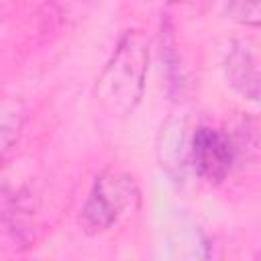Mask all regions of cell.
Segmentation results:
<instances>
[{
	"instance_id": "1",
	"label": "cell",
	"mask_w": 261,
	"mask_h": 261,
	"mask_svg": "<svg viewBox=\"0 0 261 261\" xmlns=\"http://www.w3.org/2000/svg\"><path fill=\"white\" fill-rule=\"evenodd\" d=\"M149 67V47L141 33L128 31L102 69L96 96L110 114H128L141 100Z\"/></svg>"
},
{
	"instance_id": "2",
	"label": "cell",
	"mask_w": 261,
	"mask_h": 261,
	"mask_svg": "<svg viewBox=\"0 0 261 261\" xmlns=\"http://www.w3.org/2000/svg\"><path fill=\"white\" fill-rule=\"evenodd\" d=\"M141 194L130 175L108 169L102 171L80 212V226L88 234H100L126 220L139 208Z\"/></svg>"
},
{
	"instance_id": "3",
	"label": "cell",
	"mask_w": 261,
	"mask_h": 261,
	"mask_svg": "<svg viewBox=\"0 0 261 261\" xmlns=\"http://www.w3.org/2000/svg\"><path fill=\"white\" fill-rule=\"evenodd\" d=\"M234 159V147L222 130L198 126L190 141V163L194 171L208 181H222Z\"/></svg>"
},
{
	"instance_id": "4",
	"label": "cell",
	"mask_w": 261,
	"mask_h": 261,
	"mask_svg": "<svg viewBox=\"0 0 261 261\" xmlns=\"http://www.w3.org/2000/svg\"><path fill=\"white\" fill-rule=\"evenodd\" d=\"M226 82L245 98H259V45L255 39H239L230 45L224 59Z\"/></svg>"
},
{
	"instance_id": "5",
	"label": "cell",
	"mask_w": 261,
	"mask_h": 261,
	"mask_svg": "<svg viewBox=\"0 0 261 261\" xmlns=\"http://www.w3.org/2000/svg\"><path fill=\"white\" fill-rule=\"evenodd\" d=\"M27 106L18 98L0 100V163L14 151L27 122Z\"/></svg>"
},
{
	"instance_id": "6",
	"label": "cell",
	"mask_w": 261,
	"mask_h": 261,
	"mask_svg": "<svg viewBox=\"0 0 261 261\" xmlns=\"http://www.w3.org/2000/svg\"><path fill=\"white\" fill-rule=\"evenodd\" d=\"M226 14L247 27H259L261 22V0H224Z\"/></svg>"
},
{
	"instance_id": "7",
	"label": "cell",
	"mask_w": 261,
	"mask_h": 261,
	"mask_svg": "<svg viewBox=\"0 0 261 261\" xmlns=\"http://www.w3.org/2000/svg\"><path fill=\"white\" fill-rule=\"evenodd\" d=\"M2 202H4V194H2V190H0V208H2Z\"/></svg>"
}]
</instances>
